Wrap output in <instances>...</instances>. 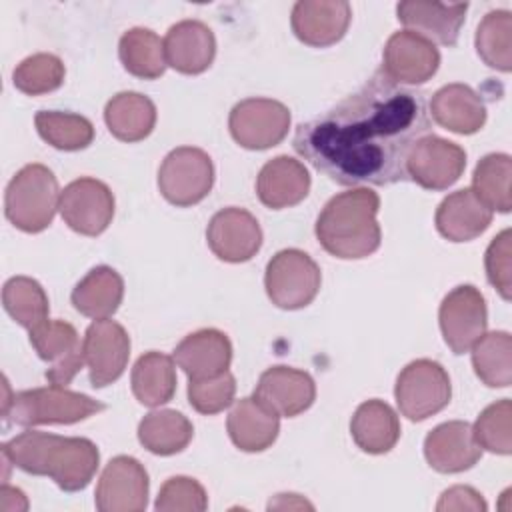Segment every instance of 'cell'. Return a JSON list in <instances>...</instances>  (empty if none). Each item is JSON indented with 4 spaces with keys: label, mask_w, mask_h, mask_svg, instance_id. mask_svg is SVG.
<instances>
[{
    "label": "cell",
    "mask_w": 512,
    "mask_h": 512,
    "mask_svg": "<svg viewBox=\"0 0 512 512\" xmlns=\"http://www.w3.org/2000/svg\"><path fill=\"white\" fill-rule=\"evenodd\" d=\"M444 342L454 354L470 352V348L486 334L488 312L480 290L472 284H460L450 290L438 310Z\"/></svg>",
    "instance_id": "30bf717a"
},
{
    "label": "cell",
    "mask_w": 512,
    "mask_h": 512,
    "mask_svg": "<svg viewBox=\"0 0 512 512\" xmlns=\"http://www.w3.org/2000/svg\"><path fill=\"white\" fill-rule=\"evenodd\" d=\"M436 228L450 242H468L478 238L492 222V210L474 194L462 188L448 194L436 210Z\"/></svg>",
    "instance_id": "d4e9b609"
},
{
    "label": "cell",
    "mask_w": 512,
    "mask_h": 512,
    "mask_svg": "<svg viewBox=\"0 0 512 512\" xmlns=\"http://www.w3.org/2000/svg\"><path fill=\"white\" fill-rule=\"evenodd\" d=\"M226 428L236 448L262 452L278 438L280 416L262 406L256 398H240L228 414Z\"/></svg>",
    "instance_id": "484cf974"
},
{
    "label": "cell",
    "mask_w": 512,
    "mask_h": 512,
    "mask_svg": "<svg viewBox=\"0 0 512 512\" xmlns=\"http://www.w3.org/2000/svg\"><path fill=\"white\" fill-rule=\"evenodd\" d=\"M82 350L90 384L104 388L124 374L130 358V336L124 326L110 318L94 320L86 328Z\"/></svg>",
    "instance_id": "7c38bea8"
},
{
    "label": "cell",
    "mask_w": 512,
    "mask_h": 512,
    "mask_svg": "<svg viewBox=\"0 0 512 512\" xmlns=\"http://www.w3.org/2000/svg\"><path fill=\"white\" fill-rule=\"evenodd\" d=\"M380 198L370 188H352L328 200L316 220L322 248L342 260H358L380 248L382 232L376 220Z\"/></svg>",
    "instance_id": "3957f363"
},
{
    "label": "cell",
    "mask_w": 512,
    "mask_h": 512,
    "mask_svg": "<svg viewBox=\"0 0 512 512\" xmlns=\"http://www.w3.org/2000/svg\"><path fill=\"white\" fill-rule=\"evenodd\" d=\"M352 18L344 0H300L292 8L290 24L300 42L312 48H326L342 40Z\"/></svg>",
    "instance_id": "d6986e66"
},
{
    "label": "cell",
    "mask_w": 512,
    "mask_h": 512,
    "mask_svg": "<svg viewBox=\"0 0 512 512\" xmlns=\"http://www.w3.org/2000/svg\"><path fill=\"white\" fill-rule=\"evenodd\" d=\"M34 124L40 138L58 150H84L94 140L92 122L80 114L40 110L34 116Z\"/></svg>",
    "instance_id": "8d00e7d4"
},
{
    "label": "cell",
    "mask_w": 512,
    "mask_h": 512,
    "mask_svg": "<svg viewBox=\"0 0 512 512\" xmlns=\"http://www.w3.org/2000/svg\"><path fill=\"white\" fill-rule=\"evenodd\" d=\"M308 190L310 174L306 166L290 156L268 160L256 178V194L272 210L296 206L308 196Z\"/></svg>",
    "instance_id": "cb8c5ba5"
},
{
    "label": "cell",
    "mask_w": 512,
    "mask_h": 512,
    "mask_svg": "<svg viewBox=\"0 0 512 512\" xmlns=\"http://www.w3.org/2000/svg\"><path fill=\"white\" fill-rule=\"evenodd\" d=\"M176 364L190 380L212 378L228 370L232 362V344L216 328H202L188 334L174 350Z\"/></svg>",
    "instance_id": "603a6c76"
},
{
    "label": "cell",
    "mask_w": 512,
    "mask_h": 512,
    "mask_svg": "<svg viewBox=\"0 0 512 512\" xmlns=\"http://www.w3.org/2000/svg\"><path fill=\"white\" fill-rule=\"evenodd\" d=\"M252 398L278 416L294 418L312 406L316 398V384L304 370L272 366L260 374Z\"/></svg>",
    "instance_id": "ac0fdd59"
},
{
    "label": "cell",
    "mask_w": 512,
    "mask_h": 512,
    "mask_svg": "<svg viewBox=\"0 0 512 512\" xmlns=\"http://www.w3.org/2000/svg\"><path fill=\"white\" fill-rule=\"evenodd\" d=\"M2 458L26 474L52 478L64 492L84 490L100 464V452L92 440L38 430H26L4 442Z\"/></svg>",
    "instance_id": "7a4b0ae2"
},
{
    "label": "cell",
    "mask_w": 512,
    "mask_h": 512,
    "mask_svg": "<svg viewBox=\"0 0 512 512\" xmlns=\"http://www.w3.org/2000/svg\"><path fill=\"white\" fill-rule=\"evenodd\" d=\"M396 404L412 422L426 420L444 410L452 396L448 372L442 364L420 358L402 368L394 388Z\"/></svg>",
    "instance_id": "8992f818"
},
{
    "label": "cell",
    "mask_w": 512,
    "mask_h": 512,
    "mask_svg": "<svg viewBox=\"0 0 512 512\" xmlns=\"http://www.w3.org/2000/svg\"><path fill=\"white\" fill-rule=\"evenodd\" d=\"M58 206V180L44 164H28L20 168L6 188V218L22 232L36 234L46 230L52 224Z\"/></svg>",
    "instance_id": "5b68a950"
},
{
    "label": "cell",
    "mask_w": 512,
    "mask_h": 512,
    "mask_svg": "<svg viewBox=\"0 0 512 512\" xmlns=\"http://www.w3.org/2000/svg\"><path fill=\"white\" fill-rule=\"evenodd\" d=\"M322 274L318 264L302 250H280L266 266V294L282 310L308 306L320 290Z\"/></svg>",
    "instance_id": "52a82bcc"
},
{
    "label": "cell",
    "mask_w": 512,
    "mask_h": 512,
    "mask_svg": "<svg viewBox=\"0 0 512 512\" xmlns=\"http://www.w3.org/2000/svg\"><path fill=\"white\" fill-rule=\"evenodd\" d=\"M62 220L78 234H102L114 216V194L96 178H78L60 192Z\"/></svg>",
    "instance_id": "4fadbf2b"
},
{
    "label": "cell",
    "mask_w": 512,
    "mask_h": 512,
    "mask_svg": "<svg viewBox=\"0 0 512 512\" xmlns=\"http://www.w3.org/2000/svg\"><path fill=\"white\" fill-rule=\"evenodd\" d=\"M430 112L436 124L456 134H474L486 122L482 98L466 84H448L434 92Z\"/></svg>",
    "instance_id": "4316f807"
},
{
    "label": "cell",
    "mask_w": 512,
    "mask_h": 512,
    "mask_svg": "<svg viewBox=\"0 0 512 512\" xmlns=\"http://www.w3.org/2000/svg\"><path fill=\"white\" fill-rule=\"evenodd\" d=\"M30 344L36 354L48 362L46 378L54 386H66L84 364V350L76 328L64 320H48L30 332Z\"/></svg>",
    "instance_id": "2e32d148"
},
{
    "label": "cell",
    "mask_w": 512,
    "mask_h": 512,
    "mask_svg": "<svg viewBox=\"0 0 512 512\" xmlns=\"http://www.w3.org/2000/svg\"><path fill=\"white\" fill-rule=\"evenodd\" d=\"M476 376L490 388H506L512 382V336L504 330L484 334L472 348Z\"/></svg>",
    "instance_id": "e575fe53"
},
{
    "label": "cell",
    "mask_w": 512,
    "mask_h": 512,
    "mask_svg": "<svg viewBox=\"0 0 512 512\" xmlns=\"http://www.w3.org/2000/svg\"><path fill=\"white\" fill-rule=\"evenodd\" d=\"M214 184V166L210 156L192 146L174 148L158 170V188L162 196L180 208L202 202Z\"/></svg>",
    "instance_id": "ba28073f"
},
{
    "label": "cell",
    "mask_w": 512,
    "mask_h": 512,
    "mask_svg": "<svg viewBox=\"0 0 512 512\" xmlns=\"http://www.w3.org/2000/svg\"><path fill=\"white\" fill-rule=\"evenodd\" d=\"M350 432L360 450L368 454H386L400 438V420L386 402L374 398L356 408Z\"/></svg>",
    "instance_id": "83f0119b"
},
{
    "label": "cell",
    "mask_w": 512,
    "mask_h": 512,
    "mask_svg": "<svg viewBox=\"0 0 512 512\" xmlns=\"http://www.w3.org/2000/svg\"><path fill=\"white\" fill-rule=\"evenodd\" d=\"M382 60L380 70L392 82L414 86L428 82L436 74L440 66V52L430 40L402 30L388 38Z\"/></svg>",
    "instance_id": "9a60e30c"
},
{
    "label": "cell",
    "mask_w": 512,
    "mask_h": 512,
    "mask_svg": "<svg viewBox=\"0 0 512 512\" xmlns=\"http://www.w3.org/2000/svg\"><path fill=\"white\" fill-rule=\"evenodd\" d=\"M428 130L424 96L378 70L358 92L302 122L292 144L340 186H388L408 178V152Z\"/></svg>",
    "instance_id": "6da1fadb"
},
{
    "label": "cell",
    "mask_w": 512,
    "mask_h": 512,
    "mask_svg": "<svg viewBox=\"0 0 512 512\" xmlns=\"http://www.w3.org/2000/svg\"><path fill=\"white\" fill-rule=\"evenodd\" d=\"M512 160L508 154H486L474 168L472 190L490 208L498 212H510L512 208Z\"/></svg>",
    "instance_id": "d590c367"
},
{
    "label": "cell",
    "mask_w": 512,
    "mask_h": 512,
    "mask_svg": "<svg viewBox=\"0 0 512 512\" xmlns=\"http://www.w3.org/2000/svg\"><path fill=\"white\" fill-rule=\"evenodd\" d=\"M2 304L10 318L26 328L28 334L48 322V296L34 278H10L2 288Z\"/></svg>",
    "instance_id": "836d02e7"
},
{
    "label": "cell",
    "mask_w": 512,
    "mask_h": 512,
    "mask_svg": "<svg viewBox=\"0 0 512 512\" xmlns=\"http://www.w3.org/2000/svg\"><path fill=\"white\" fill-rule=\"evenodd\" d=\"M130 382L140 404L156 408L170 402L176 392L174 358L156 350L142 354L132 368Z\"/></svg>",
    "instance_id": "4dcf8cb0"
},
{
    "label": "cell",
    "mask_w": 512,
    "mask_h": 512,
    "mask_svg": "<svg viewBox=\"0 0 512 512\" xmlns=\"http://www.w3.org/2000/svg\"><path fill=\"white\" fill-rule=\"evenodd\" d=\"M166 64L180 74H202L216 54L212 30L200 20H182L164 36Z\"/></svg>",
    "instance_id": "7402d4cb"
},
{
    "label": "cell",
    "mask_w": 512,
    "mask_h": 512,
    "mask_svg": "<svg viewBox=\"0 0 512 512\" xmlns=\"http://www.w3.org/2000/svg\"><path fill=\"white\" fill-rule=\"evenodd\" d=\"M28 502L26 496L22 494V490L18 488H10V486H2L0 488V510L2 512H18V510H26Z\"/></svg>",
    "instance_id": "f6af8a7d"
},
{
    "label": "cell",
    "mask_w": 512,
    "mask_h": 512,
    "mask_svg": "<svg viewBox=\"0 0 512 512\" xmlns=\"http://www.w3.org/2000/svg\"><path fill=\"white\" fill-rule=\"evenodd\" d=\"M110 134L122 142H140L154 130L156 106L140 92H120L104 108Z\"/></svg>",
    "instance_id": "f546056e"
},
{
    "label": "cell",
    "mask_w": 512,
    "mask_h": 512,
    "mask_svg": "<svg viewBox=\"0 0 512 512\" xmlns=\"http://www.w3.org/2000/svg\"><path fill=\"white\" fill-rule=\"evenodd\" d=\"M64 76H66V70L62 60L54 54L40 52L24 58L14 68L12 82L20 92L28 96H40L60 88L64 82Z\"/></svg>",
    "instance_id": "f35d334b"
},
{
    "label": "cell",
    "mask_w": 512,
    "mask_h": 512,
    "mask_svg": "<svg viewBox=\"0 0 512 512\" xmlns=\"http://www.w3.org/2000/svg\"><path fill=\"white\" fill-rule=\"evenodd\" d=\"M488 282L498 290L504 300L512 296V248L510 230H502L486 248L484 256Z\"/></svg>",
    "instance_id": "7bdbcfd3"
},
{
    "label": "cell",
    "mask_w": 512,
    "mask_h": 512,
    "mask_svg": "<svg viewBox=\"0 0 512 512\" xmlns=\"http://www.w3.org/2000/svg\"><path fill=\"white\" fill-rule=\"evenodd\" d=\"M486 502L480 492H476L470 486H452L442 492L436 510L446 512V510H470V512H486Z\"/></svg>",
    "instance_id": "ee69618b"
},
{
    "label": "cell",
    "mask_w": 512,
    "mask_h": 512,
    "mask_svg": "<svg viewBox=\"0 0 512 512\" xmlns=\"http://www.w3.org/2000/svg\"><path fill=\"white\" fill-rule=\"evenodd\" d=\"M466 168V152L458 144L434 134H426L414 142L408 152L406 172L418 186L426 190H446L462 176Z\"/></svg>",
    "instance_id": "8fae6325"
},
{
    "label": "cell",
    "mask_w": 512,
    "mask_h": 512,
    "mask_svg": "<svg viewBox=\"0 0 512 512\" xmlns=\"http://www.w3.org/2000/svg\"><path fill=\"white\" fill-rule=\"evenodd\" d=\"M232 138L248 150H266L280 144L290 128V110L270 98H246L228 118Z\"/></svg>",
    "instance_id": "9c48e42d"
},
{
    "label": "cell",
    "mask_w": 512,
    "mask_h": 512,
    "mask_svg": "<svg viewBox=\"0 0 512 512\" xmlns=\"http://www.w3.org/2000/svg\"><path fill=\"white\" fill-rule=\"evenodd\" d=\"M476 52L486 66L512 70V14L508 10L488 12L476 30Z\"/></svg>",
    "instance_id": "74e56055"
},
{
    "label": "cell",
    "mask_w": 512,
    "mask_h": 512,
    "mask_svg": "<svg viewBox=\"0 0 512 512\" xmlns=\"http://www.w3.org/2000/svg\"><path fill=\"white\" fill-rule=\"evenodd\" d=\"M424 456L430 468L442 474H458L482 458L472 426L464 420L438 424L424 438Z\"/></svg>",
    "instance_id": "ffe728a7"
},
{
    "label": "cell",
    "mask_w": 512,
    "mask_h": 512,
    "mask_svg": "<svg viewBox=\"0 0 512 512\" xmlns=\"http://www.w3.org/2000/svg\"><path fill=\"white\" fill-rule=\"evenodd\" d=\"M148 488L146 468L132 456H116L100 474L94 502L100 512H142Z\"/></svg>",
    "instance_id": "5bb4252c"
},
{
    "label": "cell",
    "mask_w": 512,
    "mask_h": 512,
    "mask_svg": "<svg viewBox=\"0 0 512 512\" xmlns=\"http://www.w3.org/2000/svg\"><path fill=\"white\" fill-rule=\"evenodd\" d=\"M236 394V380L226 370L212 378H200L188 382L190 406L200 414H218L228 408Z\"/></svg>",
    "instance_id": "60d3db41"
},
{
    "label": "cell",
    "mask_w": 512,
    "mask_h": 512,
    "mask_svg": "<svg viewBox=\"0 0 512 512\" xmlns=\"http://www.w3.org/2000/svg\"><path fill=\"white\" fill-rule=\"evenodd\" d=\"M122 66L136 78L156 80L166 70L164 40L148 28H130L122 34L118 44Z\"/></svg>",
    "instance_id": "d6a6232c"
},
{
    "label": "cell",
    "mask_w": 512,
    "mask_h": 512,
    "mask_svg": "<svg viewBox=\"0 0 512 512\" xmlns=\"http://www.w3.org/2000/svg\"><path fill=\"white\" fill-rule=\"evenodd\" d=\"M154 508L158 512H202L208 508V496L198 480L172 476L162 484Z\"/></svg>",
    "instance_id": "b9f144b4"
},
{
    "label": "cell",
    "mask_w": 512,
    "mask_h": 512,
    "mask_svg": "<svg viewBox=\"0 0 512 512\" xmlns=\"http://www.w3.org/2000/svg\"><path fill=\"white\" fill-rule=\"evenodd\" d=\"M106 406L86 394L72 392L66 386H44L22 390L8 396L2 404V414L8 422L18 426H42V424H74L86 420Z\"/></svg>",
    "instance_id": "277c9868"
},
{
    "label": "cell",
    "mask_w": 512,
    "mask_h": 512,
    "mask_svg": "<svg viewBox=\"0 0 512 512\" xmlns=\"http://www.w3.org/2000/svg\"><path fill=\"white\" fill-rule=\"evenodd\" d=\"M468 4H444L426 0H408L396 6L398 20L408 32H414L432 44L454 46L466 18Z\"/></svg>",
    "instance_id": "44dd1931"
},
{
    "label": "cell",
    "mask_w": 512,
    "mask_h": 512,
    "mask_svg": "<svg viewBox=\"0 0 512 512\" xmlns=\"http://www.w3.org/2000/svg\"><path fill=\"white\" fill-rule=\"evenodd\" d=\"M194 436L192 422L176 410H154L138 424L140 444L158 456L182 452Z\"/></svg>",
    "instance_id": "1f68e13d"
},
{
    "label": "cell",
    "mask_w": 512,
    "mask_h": 512,
    "mask_svg": "<svg viewBox=\"0 0 512 512\" xmlns=\"http://www.w3.org/2000/svg\"><path fill=\"white\" fill-rule=\"evenodd\" d=\"M472 432L482 450L508 456L512 452V402L502 398L484 408Z\"/></svg>",
    "instance_id": "ab89813d"
},
{
    "label": "cell",
    "mask_w": 512,
    "mask_h": 512,
    "mask_svg": "<svg viewBox=\"0 0 512 512\" xmlns=\"http://www.w3.org/2000/svg\"><path fill=\"white\" fill-rule=\"evenodd\" d=\"M206 240L214 256L224 262H246L262 246L258 220L244 208H224L216 212L206 228Z\"/></svg>",
    "instance_id": "e0dca14e"
},
{
    "label": "cell",
    "mask_w": 512,
    "mask_h": 512,
    "mask_svg": "<svg viewBox=\"0 0 512 512\" xmlns=\"http://www.w3.org/2000/svg\"><path fill=\"white\" fill-rule=\"evenodd\" d=\"M124 298V280L110 266L92 268L72 290L74 308L94 320L110 318Z\"/></svg>",
    "instance_id": "f1b7e54d"
}]
</instances>
